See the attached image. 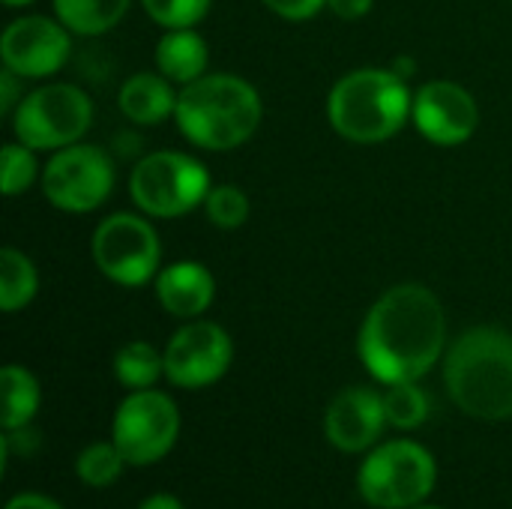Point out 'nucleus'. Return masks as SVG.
<instances>
[{
  "label": "nucleus",
  "mask_w": 512,
  "mask_h": 509,
  "mask_svg": "<svg viewBox=\"0 0 512 509\" xmlns=\"http://www.w3.org/2000/svg\"><path fill=\"white\" fill-rule=\"evenodd\" d=\"M357 354L384 387L429 375L447 354V315L438 294L420 282L387 288L360 324Z\"/></svg>",
  "instance_id": "f257e3e1"
},
{
  "label": "nucleus",
  "mask_w": 512,
  "mask_h": 509,
  "mask_svg": "<svg viewBox=\"0 0 512 509\" xmlns=\"http://www.w3.org/2000/svg\"><path fill=\"white\" fill-rule=\"evenodd\" d=\"M444 387L453 405L486 423L512 420V333L480 324L456 336L444 354Z\"/></svg>",
  "instance_id": "f03ea898"
},
{
  "label": "nucleus",
  "mask_w": 512,
  "mask_h": 509,
  "mask_svg": "<svg viewBox=\"0 0 512 509\" xmlns=\"http://www.w3.org/2000/svg\"><path fill=\"white\" fill-rule=\"evenodd\" d=\"M264 102L255 84L231 72H207L177 96L180 135L210 153L243 147L261 126Z\"/></svg>",
  "instance_id": "7ed1b4c3"
},
{
  "label": "nucleus",
  "mask_w": 512,
  "mask_h": 509,
  "mask_svg": "<svg viewBox=\"0 0 512 509\" xmlns=\"http://www.w3.org/2000/svg\"><path fill=\"white\" fill-rule=\"evenodd\" d=\"M414 93L393 69L363 66L345 72L327 96V120L336 135L354 144H381L402 132Z\"/></svg>",
  "instance_id": "20e7f679"
},
{
  "label": "nucleus",
  "mask_w": 512,
  "mask_h": 509,
  "mask_svg": "<svg viewBox=\"0 0 512 509\" xmlns=\"http://www.w3.org/2000/svg\"><path fill=\"white\" fill-rule=\"evenodd\" d=\"M438 486L435 456L411 438L378 444L357 471V492L372 509H411L429 501Z\"/></svg>",
  "instance_id": "39448f33"
},
{
  "label": "nucleus",
  "mask_w": 512,
  "mask_h": 509,
  "mask_svg": "<svg viewBox=\"0 0 512 509\" xmlns=\"http://www.w3.org/2000/svg\"><path fill=\"white\" fill-rule=\"evenodd\" d=\"M210 171L192 153L156 150L135 162L129 174V195L150 219H177L204 207L210 195Z\"/></svg>",
  "instance_id": "423d86ee"
},
{
  "label": "nucleus",
  "mask_w": 512,
  "mask_h": 509,
  "mask_svg": "<svg viewBox=\"0 0 512 509\" xmlns=\"http://www.w3.org/2000/svg\"><path fill=\"white\" fill-rule=\"evenodd\" d=\"M93 123V99L66 81L42 84L18 102L12 111L15 141L33 147L36 153H54L60 147L78 144Z\"/></svg>",
  "instance_id": "0eeeda50"
},
{
  "label": "nucleus",
  "mask_w": 512,
  "mask_h": 509,
  "mask_svg": "<svg viewBox=\"0 0 512 509\" xmlns=\"http://www.w3.org/2000/svg\"><path fill=\"white\" fill-rule=\"evenodd\" d=\"M96 270L123 288H141L162 270V243L144 213H111L90 237Z\"/></svg>",
  "instance_id": "6e6552de"
},
{
  "label": "nucleus",
  "mask_w": 512,
  "mask_h": 509,
  "mask_svg": "<svg viewBox=\"0 0 512 509\" xmlns=\"http://www.w3.org/2000/svg\"><path fill=\"white\" fill-rule=\"evenodd\" d=\"M180 438V408L162 390L129 393L111 420V441L129 468L162 462Z\"/></svg>",
  "instance_id": "1a4fd4ad"
},
{
  "label": "nucleus",
  "mask_w": 512,
  "mask_h": 509,
  "mask_svg": "<svg viewBox=\"0 0 512 509\" xmlns=\"http://www.w3.org/2000/svg\"><path fill=\"white\" fill-rule=\"evenodd\" d=\"M117 183L114 159L96 144H69L48 156L42 168V195L63 213H93Z\"/></svg>",
  "instance_id": "9d476101"
},
{
  "label": "nucleus",
  "mask_w": 512,
  "mask_h": 509,
  "mask_svg": "<svg viewBox=\"0 0 512 509\" xmlns=\"http://www.w3.org/2000/svg\"><path fill=\"white\" fill-rule=\"evenodd\" d=\"M165 378L177 390H207L234 363V339L216 321H186L165 345Z\"/></svg>",
  "instance_id": "9b49d317"
},
{
  "label": "nucleus",
  "mask_w": 512,
  "mask_h": 509,
  "mask_svg": "<svg viewBox=\"0 0 512 509\" xmlns=\"http://www.w3.org/2000/svg\"><path fill=\"white\" fill-rule=\"evenodd\" d=\"M72 54V33L60 18L48 15H21L9 21L0 36L3 66L21 75L24 81H42L66 66Z\"/></svg>",
  "instance_id": "f8f14e48"
},
{
  "label": "nucleus",
  "mask_w": 512,
  "mask_h": 509,
  "mask_svg": "<svg viewBox=\"0 0 512 509\" xmlns=\"http://www.w3.org/2000/svg\"><path fill=\"white\" fill-rule=\"evenodd\" d=\"M411 123L435 147H459L480 129V105L456 81H426L414 93Z\"/></svg>",
  "instance_id": "ddd939ff"
},
{
  "label": "nucleus",
  "mask_w": 512,
  "mask_h": 509,
  "mask_svg": "<svg viewBox=\"0 0 512 509\" xmlns=\"http://www.w3.org/2000/svg\"><path fill=\"white\" fill-rule=\"evenodd\" d=\"M384 426H390L384 414V393L372 387H345L324 411V438L345 456H366L378 447Z\"/></svg>",
  "instance_id": "4468645a"
},
{
  "label": "nucleus",
  "mask_w": 512,
  "mask_h": 509,
  "mask_svg": "<svg viewBox=\"0 0 512 509\" xmlns=\"http://www.w3.org/2000/svg\"><path fill=\"white\" fill-rule=\"evenodd\" d=\"M156 300L171 318L195 321L216 300V276L201 261H174L156 276Z\"/></svg>",
  "instance_id": "2eb2a0df"
},
{
  "label": "nucleus",
  "mask_w": 512,
  "mask_h": 509,
  "mask_svg": "<svg viewBox=\"0 0 512 509\" xmlns=\"http://www.w3.org/2000/svg\"><path fill=\"white\" fill-rule=\"evenodd\" d=\"M174 81H168L159 69L156 72H135L120 84L117 108L129 123L138 126H159L162 120L174 117L177 111Z\"/></svg>",
  "instance_id": "dca6fc26"
},
{
  "label": "nucleus",
  "mask_w": 512,
  "mask_h": 509,
  "mask_svg": "<svg viewBox=\"0 0 512 509\" xmlns=\"http://www.w3.org/2000/svg\"><path fill=\"white\" fill-rule=\"evenodd\" d=\"M210 66V48L204 42V36L195 27H177V30H165L156 42V69L186 87L192 81H198L201 75H207Z\"/></svg>",
  "instance_id": "f3484780"
},
{
  "label": "nucleus",
  "mask_w": 512,
  "mask_h": 509,
  "mask_svg": "<svg viewBox=\"0 0 512 509\" xmlns=\"http://www.w3.org/2000/svg\"><path fill=\"white\" fill-rule=\"evenodd\" d=\"M54 18L72 36H102L114 30L129 12L132 0H51Z\"/></svg>",
  "instance_id": "a211bd4d"
},
{
  "label": "nucleus",
  "mask_w": 512,
  "mask_h": 509,
  "mask_svg": "<svg viewBox=\"0 0 512 509\" xmlns=\"http://www.w3.org/2000/svg\"><path fill=\"white\" fill-rule=\"evenodd\" d=\"M0 390H3V429H21L30 426L42 405V387L36 375L18 363H6L0 369Z\"/></svg>",
  "instance_id": "6ab92c4d"
},
{
  "label": "nucleus",
  "mask_w": 512,
  "mask_h": 509,
  "mask_svg": "<svg viewBox=\"0 0 512 509\" xmlns=\"http://www.w3.org/2000/svg\"><path fill=\"white\" fill-rule=\"evenodd\" d=\"M39 291V270L36 264L15 246L0 249V309L6 315L33 303Z\"/></svg>",
  "instance_id": "aec40b11"
},
{
  "label": "nucleus",
  "mask_w": 512,
  "mask_h": 509,
  "mask_svg": "<svg viewBox=\"0 0 512 509\" xmlns=\"http://www.w3.org/2000/svg\"><path fill=\"white\" fill-rule=\"evenodd\" d=\"M114 378L120 387H126L129 393L135 390H150L156 387L159 378H165V354L156 351L150 342H126L117 354H114Z\"/></svg>",
  "instance_id": "412c9836"
},
{
  "label": "nucleus",
  "mask_w": 512,
  "mask_h": 509,
  "mask_svg": "<svg viewBox=\"0 0 512 509\" xmlns=\"http://www.w3.org/2000/svg\"><path fill=\"white\" fill-rule=\"evenodd\" d=\"M384 414L387 423L399 432H414L429 420V396L420 381L387 384L384 390Z\"/></svg>",
  "instance_id": "4be33fe9"
},
{
  "label": "nucleus",
  "mask_w": 512,
  "mask_h": 509,
  "mask_svg": "<svg viewBox=\"0 0 512 509\" xmlns=\"http://www.w3.org/2000/svg\"><path fill=\"white\" fill-rule=\"evenodd\" d=\"M123 468H129V465L120 456V450L114 447V441H93L75 459V477L87 489H108V486H114L123 477Z\"/></svg>",
  "instance_id": "5701e85b"
},
{
  "label": "nucleus",
  "mask_w": 512,
  "mask_h": 509,
  "mask_svg": "<svg viewBox=\"0 0 512 509\" xmlns=\"http://www.w3.org/2000/svg\"><path fill=\"white\" fill-rule=\"evenodd\" d=\"M42 177L39 162H36V150L21 144V141H6L0 150V186L6 198L21 195L24 189L33 186V180Z\"/></svg>",
  "instance_id": "b1692460"
},
{
  "label": "nucleus",
  "mask_w": 512,
  "mask_h": 509,
  "mask_svg": "<svg viewBox=\"0 0 512 509\" xmlns=\"http://www.w3.org/2000/svg\"><path fill=\"white\" fill-rule=\"evenodd\" d=\"M249 198L240 186L231 183H219L210 189L207 201H204V213L210 219V225L222 228V231H234L240 225H246L249 219Z\"/></svg>",
  "instance_id": "393cba45"
},
{
  "label": "nucleus",
  "mask_w": 512,
  "mask_h": 509,
  "mask_svg": "<svg viewBox=\"0 0 512 509\" xmlns=\"http://www.w3.org/2000/svg\"><path fill=\"white\" fill-rule=\"evenodd\" d=\"M144 12L165 30L195 27L207 18L213 0H141Z\"/></svg>",
  "instance_id": "a878e982"
},
{
  "label": "nucleus",
  "mask_w": 512,
  "mask_h": 509,
  "mask_svg": "<svg viewBox=\"0 0 512 509\" xmlns=\"http://www.w3.org/2000/svg\"><path fill=\"white\" fill-rule=\"evenodd\" d=\"M261 3L285 21H309L327 6V0H261Z\"/></svg>",
  "instance_id": "bb28decb"
},
{
  "label": "nucleus",
  "mask_w": 512,
  "mask_h": 509,
  "mask_svg": "<svg viewBox=\"0 0 512 509\" xmlns=\"http://www.w3.org/2000/svg\"><path fill=\"white\" fill-rule=\"evenodd\" d=\"M21 81H24L21 75H15L12 69L3 66V72H0V114H9V117H12V111H15L18 102L24 99Z\"/></svg>",
  "instance_id": "cd10ccee"
},
{
  "label": "nucleus",
  "mask_w": 512,
  "mask_h": 509,
  "mask_svg": "<svg viewBox=\"0 0 512 509\" xmlns=\"http://www.w3.org/2000/svg\"><path fill=\"white\" fill-rule=\"evenodd\" d=\"M375 0H327V9L342 21H360L372 12Z\"/></svg>",
  "instance_id": "c85d7f7f"
},
{
  "label": "nucleus",
  "mask_w": 512,
  "mask_h": 509,
  "mask_svg": "<svg viewBox=\"0 0 512 509\" xmlns=\"http://www.w3.org/2000/svg\"><path fill=\"white\" fill-rule=\"evenodd\" d=\"M3 509H63V507H60L57 501H51L48 495H39V492H21V495H12Z\"/></svg>",
  "instance_id": "c756f323"
},
{
  "label": "nucleus",
  "mask_w": 512,
  "mask_h": 509,
  "mask_svg": "<svg viewBox=\"0 0 512 509\" xmlns=\"http://www.w3.org/2000/svg\"><path fill=\"white\" fill-rule=\"evenodd\" d=\"M138 509H186V504L177 498V495H168V492H156L150 498H144Z\"/></svg>",
  "instance_id": "7c9ffc66"
},
{
  "label": "nucleus",
  "mask_w": 512,
  "mask_h": 509,
  "mask_svg": "<svg viewBox=\"0 0 512 509\" xmlns=\"http://www.w3.org/2000/svg\"><path fill=\"white\" fill-rule=\"evenodd\" d=\"M3 3H6L9 9H21V6H30L33 0H3Z\"/></svg>",
  "instance_id": "2f4dec72"
},
{
  "label": "nucleus",
  "mask_w": 512,
  "mask_h": 509,
  "mask_svg": "<svg viewBox=\"0 0 512 509\" xmlns=\"http://www.w3.org/2000/svg\"><path fill=\"white\" fill-rule=\"evenodd\" d=\"M411 509H444V507H435V504H420V507H411Z\"/></svg>",
  "instance_id": "473e14b6"
}]
</instances>
